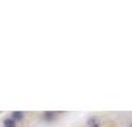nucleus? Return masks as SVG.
I'll return each mask as SVG.
<instances>
[{"mask_svg":"<svg viewBox=\"0 0 132 127\" xmlns=\"http://www.w3.org/2000/svg\"><path fill=\"white\" fill-rule=\"evenodd\" d=\"M55 117V114H45V118H48V120H52Z\"/></svg>","mask_w":132,"mask_h":127,"instance_id":"4","label":"nucleus"},{"mask_svg":"<svg viewBox=\"0 0 132 127\" xmlns=\"http://www.w3.org/2000/svg\"><path fill=\"white\" fill-rule=\"evenodd\" d=\"M88 124L90 127H100V118L98 117H90L89 120H88Z\"/></svg>","mask_w":132,"mask_h":127,"instance_id":"1","label":"nucleus"},{"mask_svg":"<svg viewBox=\"0 0 132 127\" xmlns=\"http://www.w3.org/2000/svg\"><path fill=\"white\" fill-rule=\"evenodd\" d=\"M3 124H5V127H16V121L13 120L12 117H9V118H5Z\"/></svg>","mask_w":132,"mask_h":127,"instance_id":"2","label":"nucleus"},{"mask_svg":"<svg viewBox=\"0 0 132 127\" xmlns=\"http://www.w3.org/2000/svg\"><path fill=\"white\" fill-rule=\"evenodd\" d=\"M12 118L15 121L22 120V118H24V114H22V112H19V111H15V112H12Z\"/></svg>","mask_w":132,"mask_h":127,"instance_id":"3","label":"nucleus"}]
</instances>
